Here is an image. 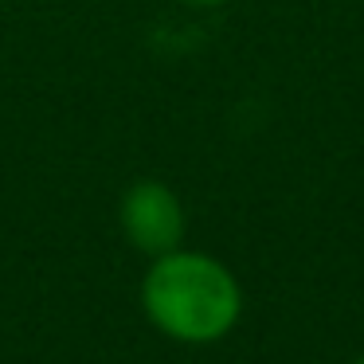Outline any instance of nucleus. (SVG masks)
<instances>
[{
  "label": "nucleus",
  "instance_id": "nucleus-2",
  "mask_svg": "<svg viewBox=\"0 0 364 364\" xmlns=\"http://www.w3.org/2000/svg\"><path fill=\"white\" fill-rule=\"evenodd\" d=\"M118 223L126 239L141 255L157 259L181 247L184 239V204L168 184L161 181H137L122 192L118 204Z\"/></svg>",
  "mask_w": 364,
  "mask_h": 364
},
{
  "label": "nucleus",
  "instance_id": "nucleus-3",
  "mask_svg": "<svg viewBox=\"0 0 364 364\" xmlns=\"http://www.w3.org/2000/svg\"><path fill=\"white\" fill-rule=\"evenodd\" d=\"M184 4H200V9H212V4H228V0H184Z\"/></svg>",
  "mask_w": 364,
  "mask_h": 364
},
{
  "label": "nucleus",
  "instance_id": "nucleus-1",
  "mask_svg": "<svg viewBox=\"0 0 364 364\" xmlns=\"http://www.w3.org/2000/svg\"><path fill=\"white\" fill-rule=\"evenodd\" d=\"M141 306L165 337L184 345H212L235 329L243 294L220 259L176 247L168 255H157L145 270Z\"/></svg>",
  "mask_w": 364,
  "mask_h": 364
},
{
  "label": "nucleus",
  "instance_id": "nucleus-4",
  "mask_svg": "<svg viewBox=\"0 0 364 364\" xmlns=\"http://www.w3.org/2000/svg\"><path fill=\"white\" fill-rule=\"evenodd\" d=\"M353 364H364V356H360V360H353Z\"/></svg>",
  "mask_w": 364,
  "mask_h": 364
}]
</instances>
